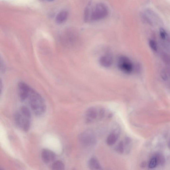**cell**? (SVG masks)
<instances>
[{
	"mask_svg": "<svg viewBox=\"0 0 170 170\" xmlns=\"http://www.w3.org/2000/svg\"><path fill=\"white\" fill-rule=\"evenodd\" d=\"M27 99L31 109L36 115L41 116L45 113L46 107L45 101L37 92L31 87Z\"/></svg>",
	"mask_w": 170,
	"mask_h": 170,
	"instance_id": "obj_1",
	"label": "cell"
},
{
	"mask_svg": "<svg viewBox=\"0 0 170 170\" xmlns=\"http://www.w3.org/2000/svg\"><path fill=\"white\" fill-rule=\"evenodd\" d=\"M14 119L17 126L21 128L24 131H28L31 126V118L26 117L19 111L15 113Z\"/></svg>",
	"mask_w": 170,
	"mask_h": 170,
	"instance_id": "obj_2",
	"label": "cell"
},
{
	"mask_svg": "<svg viewBox=\"0 0 170 170\" xmlns=\"http://www.w3.org/2000/svg\"><path fill=\"white\" fill-rule=\"evenodd\" d=\"M108 14L107 7L102 3L96 5L91 13L90 19L92 20H100L107 17Z\"/></svg>",
	"mask_w": 170,
	"mask_h": 170,
	"instance_id": "obj_3",
	"label": "cell"
},
{
	"mask_svg": "<svg viewBox=\"0 0 170 170\" xmlns=\"http://www.w3.org/2000/svg\"><path fill=\"white\" fill-rule=\"evenodd\" d=\"M118 68L122 72L127 74L132 72L133 66L129 59L124 56H120L117 61Z\"/></svg>",
	"mask_w": 170,
	"mask_h": 170,
	"instance_id": "obj_4",
	"label": "cell"
},
{
	"mask_svg": "<svg viewBox=\"0 0 170 170\" xmlns=\"http://www.w3.org/2000/svg\"><path fill=\"white\" fill-rule=\"evenodd\" d=\"M80 141L85 146H90L96 142L95 135L90 130H87L81 134L79 137Z\"/></svg>",
	"mask_w": 170,
	"mask_h": 170,
	"instance_id": "obj_5",
	"label": "cell"
},
{
	"mask_svg": "<svg viewBox=\"0 0 170 170\" xmlns=\"http://www.w3.org/2000/svg\"><path fill=\"white\" fill-rule=\"evenodd\" d=\"M18 88L20 99L22 102H25L31 87L27 84L21 82L18 84Z\"/></svg>",
	"mask_w": 170,
	"mask_h": 170,
	"instance_id": "obj_6",
	"label": "cell"
},
{
	"mask_svg": "<svg viewBox=\"0 0 170 170\" xmlns=\"http://www.w3.org/2000/svg\"><path fill=\"white\" fill-rule=\"evenodd\" d=\"M42 160L46 164H48L55 160L56 155L55 152L51 150L44 149L42 150L41 153Z\"/></svg>",
	"mask_w": 170,
	"mask_h": 170,
	"instance_id": "obj_7",
	"label": "cell"
},
{
	"mask_svg": "<svg viewBox=\"0 0 170 170\" xmlns=\"http://www.w3.org/2000/svg\"><path fill=\"white\" fill-rule=\"evenodd\" d=\"M99 62L100 65L105 68L110 67L113 63V58L109 54H106L101 56Z\"/></svg>",
	"mask_w": 170,
	"mask_h": 170,
	"instance_id": "obj_8",
	"label": "cell"
},
{
	"mask_svg": "<svg viewBox=\"0 0 170 170\" xmlns=\"http://www.w3.org/2000/svg\"><path fill=\"white\" fill-rule=\"evenodd\" d=\"M68 12L66 11H62L59 12L56 16L55 21L56 23L61 24L66 21L68 17Z\"/></svg>",
	"mask_w": 170,
	"mask_h": 170,
	"instance_id": "obj_9",
	"label": "cell"
},
{
	"mask_svg": "<svg viewBox=\"0 0 170 170\" xmlns=\"http://www.w3.org/2000/svg\"><path fill=\"white\" fill-rule=\"evenodd\" d=\"M88 165L90 168L93 169L100 170L102 169L99 162L97 159L92 157L88 162Z\"/></svg>",
	"mask_w": 170,
	"mask_h": 170,
	"instance_id": "obj_10",
	"label": "cell"
},
{
	"mask_svg": "<svg viewBox=\"0 0 170 170\" xmlns=\"http://www.w3.org/2000/svg\"><path fill=\"white\" fill-rule=\"evenodd\" d=\"M87 115L88 121H90L92 120H95L97 117V111L94 108H90L87 111Z\"/></svg>",
	"mask_w": 170,
	"mask_h": 170,
	"instance_id": "obj_11",
	"label": "cell"
},
{
	"mask_svg": "<svg viewBox=\"0 0 170 170\" xmlns=\"http://www.w3.org/2000/svg\"><path fill=\"white\" fill-rule=\"evenodd\" d=\"M118 138V135L114 132L112 133L107 138V143L109 146H112L116 142Z\"/></svg>",
	"mask_w": 170,
	"mask_h": 170,
	"instance_id": "obj_12",
	"label": "cell"
},
{
	"mask_svg": "<svg viewBox=\"0 0 170 170\" xmlns=\"http://www.w3.org/2000/svg\"><path fill=\"white\" fill-rule=\"evenodd\" d=\"M51 168L53 170H63L65 169V165L62 161L58 160L53 162Z\"/></svg>",
	"mask_w": 170,
	"mask_h": 170,
	"instance_id": "obj_13",
	"label": "cell"
},
{
	"mask_svg": "<svg viewBox=\"0 0 170 170\" xmlns=\"http://www.w3.org/2000/svg\"><path fill=\"white\" fill-rule=\"evenodd\" d=\"M19 111L22 114L25 115L26 117L31 118V112L29 108L28 107H26V106H22V107H21Z\"/></svg>",
	"mask_w": 170,
	"mask_h": 170,
	"instance_id": "obj_14",
	"label": "cell"
},
{
	"mask_svg": "<svg viewBox=\"0 0 170 170\" xmlns=\"http://www.w3.org/2000/svg\"><path fill=\"white\" fill-rule=\"evenodd\" d=\"M158 163L157 159L155 156L153 157L150 160L149 164V167L150 169H154L158 166Z\"/></svg>",
	"mask_w": 170,
	"mask_h": 170,
	"instance_id": "obj_15",
	"label": "cell"
},
{
	"mask_svg": "<svg viewBox=\"0 0 170 170\" xmlns=\"http://www.w3.org/2000/svg\"><path fill=\"white\" fill-rule=\"evenodd\" d=\"M158 162V165H164L165 162V159L164 157L161 154H157L155 155Z\"/></svg>",
	"mask_w": 170,
	"mask_h": 170,
	"instance_id": "obj_16",
	"label": "cell"
},
{
	"mask_svg": "<svg viewBox=\"0 0 170 170\" xmlns=\"http://www.w3.org/2000/svg\"><path fill=\"white\" fill-rule=\"evenodd\" d=\"M90 6L86 7L85 10L84 19V21L86 22H87L88 21L90 18Z\"/></svg>",
	"mask_w": 170,
	"mask_h": 170,
	"instance_id": "obj_17",
	"label": "cell"
},
{
	"mask_svg": "<svg viewBox=\"0 0 170 170\" xmlns=\"http://www.w3.org/2000/svg\"><path fill=\"white\" fill-rule=\"evenodd\" d=\"M116 150L117 152L120 154H122L124 151V144L123 142H121L118 145L116 148Z\"/></svg>",
	"mask_w": 170,
	"mask_h": 170,
	"instance_id": "obj_18",
	"label": "cell"
},
{
	"mask_svg": "<svg viewBox=\"0 0 170 170\" xmlns=\"http://www.w3.org/2000/svg\"><path fill=\"white\" fill-rule=\"evenodd\" d=\"M150 47L154 51H157V46L156 42L153 40L150 41Z\"/></svg>",
	"mask_w": 170,
	"mask_h": 170,
	"instance_id": "obj_19",
	"label": "cell"
},
{
	"mask_svg": "<svg viewBox=\"0 0 170 170\" xmlns=\"http://www.w3.org/2000/svg\"><path fill=\"white\" fill-rule=\"evenodd\" d=\"M160 35L162 39H164L166 38V33L164 30L163 29H161L160 30Z\"/></svg>",
	"mask_w": 170,
	"mask_h": 170,
	"instance_id": "obj_20",
	"label": "cell"
},
{
	"mask_svg": "<svg viewBox=\"0 0 170 170\" xmlns=\"http://www.w3.org/2000/svg\"><path fill=\"white\" fill-rule=\"evenodd\" d=\"M168 146L169 148L170 149V138L169 139V142H168Z\"/></svg>",
	"mask_w": 170,
	"mask_h": 170,
	"instance_id": "obj_21",
	"label": "cell"
},
{
	"mask_svg": "<svg viewBox=\"0 0 170 170\" xmlns=\"http://www.w3.org/2000/svg\"><path fill=\"white\" fill-rule=\"evenodd\" d=\"M47 1L50 2H52L55 1V0H47Z\"/></svg>",
	"mask_w": 170,
	"mask_h": 170,
	"instance_id": "obj_22",
	"label": "cell"
}]
</instances>
